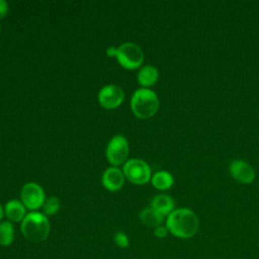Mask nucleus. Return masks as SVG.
I'll use <instances>...</instances> for the list:
<instances>
[{
  "label": "nucleus",
  "mask_w": 259,
  "mask_h": 259,
  "mask_svg": "<svg viewBox=\"0 0 259 259\" xmlns=\"http://www.w3.org/2000/svg\"><path fill=\"white\" fill-rule=\"evenodd\" d=\"M199 227L198 218L195 212L189 208L174 209L166 220V228L175 237L189 239L193 237Z\"/></svg>",
  "instance_id": "obj_1"
},
{
  "label": "nucleus",
  "mask_w": 259,
  "mask_h": 259,
  "mask_svg": "<svg viewBox=\"0 0 259 259\" xmlns=\"http://www.w3.org/2000/svg\"><path fill=\"white\" fill-rule=\"evenodd\" d=\"M21 233L22 235L31 242H42L50 234V223L41 212L32 211L25 215L21 222Z\"/></svg>",
  "instance_id": "obj_2"
},
{
  "label": "nucleus",
  "mask_w": 259,
  "mask_h": 259,
  "mask_svg": "<svg viewBox=\"0 0 259 259\" xmlns=\"http://www.w3.org/2000/svg\"><path fill=\"white\" fill-rule=\"evenodd\" d=\"M131 108L133 113L139 118H150L159 108L158 96L151 89L140 88L132 96Z\"/></svg>",
  "instance_id": "obj_3"
},
{
  "label": "nucleus",
  "mask_w": 259,
  "mask_h": 259,
  "mask_svg": "<svg viewBox=\"0 0 259 259\" xmlns=\"http://www.w3.org/2000/svg\"><path fill=\"white\" fill-rule=\"evenodd\" d=\"M115 57L118 63L125 69L134 70L139 68L144 61L142 49L134 42H125L116 49Z\"/></svg>",
  "instance_id": "obj_4"
},
{
  "label": "nucleus",
  "mask_w": 259,
  "mask_h": 259,
  "mask_svg": "<svg viewBox=\"0 0 259 259\" xmlns=\"http://www.w3.org/2000/svg\"><path fill=\"white\" fill-rule=\"evenodd\" d=\"M123 175L134 184H145L151 178L149 165L140 159H132L123 166Z\"/></svg>",
  "instance_id": "obj_5"
},
{
  "label": "nucleus",
  "mask_w": 259,
  "mask_h": 259,
  "mask_svg": "<svg viewBox=\"0 0 259 259\" xmlns=\"http://www.w3.org/2000/svg\"><path fill=\"white\" fill-rule=\"evenodd\" d=\"M128 156V143L127 140L121 136H114L107 145L106 158L113 166L121 165L126 161Z\"/></svg>",
  "instance_id": "obj_6"
},
{
  "label": "nucleus",
  "mask_w": 259,
  "mask_h": 259,
  "mask_svg": "<svg viewBox=\"0 0 259 259\" xmlns=\"http://www.w3.org/2000/svg\"><path fill=\"white\" fill-rule=\"evenodd\" d=\"M21 202L23 205L30 209L34 210L42 206L46 198H45V191L42 188L33 182L26 183L21 189Z\"/></svg>",
  "instance_id": "obj_7"
},
{
  "label": "nucleus",
  "mask_w": 259,
  "mask_h": 259,
  "mask_svg": "<svg viewBox=\"0 0 259 259\" xmlns=\"http://www.w3.org/2000/svg\"><path fill=\"white\" fill-rule=\"evenodd\" d=\"M123 90L117 85L104 86L98 93V101L100 105L106 109L118 107L123 101Z\"/></svg>",
  "instance_id": "obj_8"
},
{
  "label": "nucleus",
  "mask_w": 259,
  "mask_h": 259,
  "mask_svg": "<svg viewBox=\"0 0 259 259\" xmlns=\"http://www.w3.org/2000/svg\"><path fill=\"white\" fill-rule=\"evenodd\" d=\"M232 177L244 184L251 183L255 178V172L251 165L243 160H234L229 166Z\"/></svg>",
  "instance_id": "obj_9"
},
{
  "label": "nucleus",
  "mask_w": 259,
  "mask_h": 259,
  "mask_svg": "<svg viewBox=\"0 0 259 259\" xmlns=\"http://www.w3.org/2000/svg\"><path fill=\"white\" fill-rule=\"evenodd\" d=\"M124 182V175L116 167L107 168L102 175L103 186L109 191H116L121 188Z\"/></svg>",
  "instance_id": "obj_10"
},
{
  "label": "nucleus",
  "mask_w": 259,
  "mask_h": 259,
  "mask_svg": "<svg viewBox=\"0 0 259 259\" xmlns=\"http://www.w3.org/2000/svg\"><path fill=\"white\" fill-rule=\"evenodd\" d=\"M174 200L166 194L156 195L151 201V207L161 213L163 217H168L174 210Z\"/></svg>",
  "instance_id": "obj_11"
},
{
  "label": "nucleus",
  "mask_w": 259,
  "mask_h": 259,
  "mask_svg": "<svg viewBox=\"0 0 259 259\" xmlns=\"http://www.w3.org/2000/svg\"><path fill=\"white\" fill-rule=\"evenodd\" d=\"M6 217L11 221V222H22L23 219L25 218V206L23 205L22 202H20L17 199H11L9 200L4 208Z\"/></svg>",
  "instance_id": "obj_12"
},
{
  "label": "nucleus",
  "mask_w": 259,
  "mask_h": 259,
  "mask_svg": "<svg viewBox=\"0 0 259 259\" xmlns=\"http://www.w3.org/2000/svg\"><path fill=\"white\" fill-rule=\"evenodd\" d=\"M158 78H159L158 70L151 65L144 66L138 73L139 84L142 85L144 88L154 85L157 82Z\"/></svg>",
  "instance_id": "obj_13"
},
{
  "label": "nucleus",
  "mask_w": 259,
  "mask_h": 259,
  "mask_svg": "<svg viewBox=\"0 0 259 259\" xmlns=\"http://www.w3.org/2000/svg\"><path fill=\"white\" fill-rule=\"evenodd\" d=\"M140 220L142 223L150 228H157L162 226V223L164 221V217L159 213L157 210H155L152 207H147L143 209L140 213Z\"/></svg>",
  "instance_id": "obj_14"
},
{
  "label": "nucleus",
  "mask_w": 259,
  "mask_h": 259,
  "mask_svg": "<svg viewBox=\"0 0 259 259\" xmlns=\"http://www.w3.org/2000/svg\"><path fill=\"white\" fill-rule=\"evenodd\" d=\"M152 184L159 190L169 189L173 185V176L167 171H158L152 177Z\"/></svg>",
  "instance_id": "obj_15"
},
{
  "label": "nucleus",
  "mask_w": 259,
  "mask_h": 259,
  "mask_svg": "<svg viewBox=\"0 0 259 259\" xmlns=\"http://www.w3.org/2000/svg\"><path fill=\"white\" fill-rule=\"evenodd\" d=\"M14 240V227L10 222L0 223V245L9 246Z\"/></svg>",
  "instance_id": "obj_16"
},
{
  "label": "nucleus",
  "mask_w": 259,
  "mask_h": 259,
  "mask_svg": "<svg viewBox=\"0 0 259 259\" xmlns=\"http://www.w3.org/2000/svg\"><path fill=\"white\" fill-rule=\"evenodd\" d=\"M61 203L58 197L56 196H50L48 197L44 204H42V211L45 215H53L55 213L58 212V210L60 209Z\"/></svg>",
  "instance_id": "obj_17"
},
{
  "label": "nucleus",
  "mask_w": 259,
  "mask_h": 259,
  "mask_svg": "<svg viewBox=\"0 0 259 259\" xmlns=\"http://www.w3.org/2000/svg\"><path fill=\"white\" fill-rule=\"evenodd\" d=\"M114 243L119 247V248H127L130 246V241L127 236L122 233V232H117L114 234L113 237Z\"/></svg>",
  "instance_id": "obj_18"
},
{
  "label": "nucleus",
  "mask_w": 259,
  "mask_h": 259,
  "mask_svg": "<svg viewBox=\"0 0 259 259\" xmlns=\"http://www.w3.org/2000/svg\"><path fill=\"white\" fill-rule=\"evenodd\" d=\"M168 234V229L166 227H163V226H160V227H157L154 231V235L159 238V239H163L167 236Z\"/></svg>",
  "instance_id": "obj_19"
},
{
  "label": "nucleus",
  "mask_w": 259,
  "mask_h": 259,
  "mask_svg": "<svg viewBox=\"0 0 259 259\" xmlns=\"http://www.w3.org/2000/svg\"><path fill=\"white\" fill-rule=\"evenodd\" d=\"M8 13V4L4 0H0V18H4Z\"/></svg>",
  "instance_id": "obj_20"
},
{
  "label": "nucleus",
  "mask_w": 259,
  "mask_h": 259,
  "mask_svg": "<svg viewBox=\"0 0 259 259\" xmlns=\"http://www.w3.org/2000/svg\"><path fill=\"white\" fill-rule=\"evenodd\" d=\"M115 53H116V49H114V48H108L107 49V55L108 56H115Z\"/></svg>",
  "instance_id": "obj_21"
},
{
  "label": "nucleus",
  "mask_w": 259,
  "mask_h": 259,
  "mask_svg": "<svg viewBox=\"0 0 259 259\" xmlns=\"http://www.w3.org/2000/svg\"><path fill=\"white\" fill-rule=\"evenodd\" d=\"M3 214H4V210H3V207H2L1 204H0V221H1L2 218H3Z\"/></svg>",
  "instance_id": "obj_22"
},
{
  "label": "nucleus",
  "mask_w": 259,
  "mask_h": 259,
  "mask_svg": "<svg viewBox=\"0 0 259 259\" xmlns=\"http://www.w3.org/2000/svg\"><path fill=\"white\" fill-rule=\"evenodd\" d=\"M0 28H1V27H0Z\"/></svg>",
  "instance_id": "obj_23"
}]
</instances>
